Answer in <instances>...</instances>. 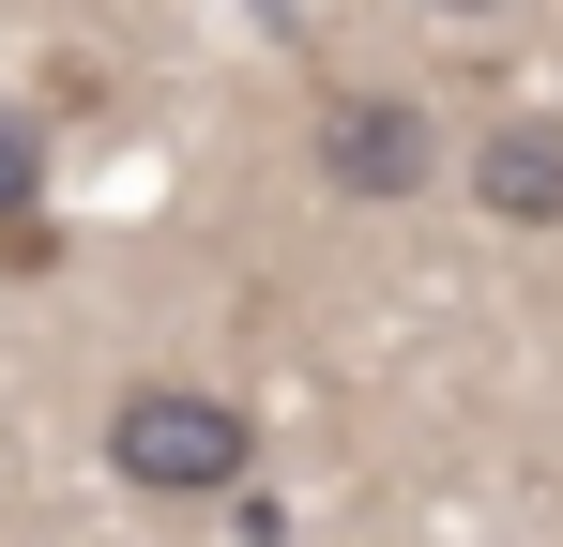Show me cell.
I'll use <instances>...</instances> for the list:
<instances>
[{"label":"cell","mask_w":563,"mask_h":547,"mask_svg":"<svg viewBox=\"0 0 563 547\" xmlns=\"http://www.w3.org/2000/svg\"><path fill=\"white\" fill-rule=\"evenodd\" d=\"M472 213L487 228H563V107H503L472 137Z\"/></svg>","instance_id":"cell-3"},{"label":"cell","mask_w":563,"mask_h":547,"mask_svg":"<svg viewBox=\"0 0 563 547\" xmlns=\"http://www.w3.org/2000/svg\"><path fill=\"white\" fill-rule=\"evenodd\" d=\"M107 471H122L137 502H229V487L260 471V426H244V395H213V380H122V395H107Z\"/></svg>","instance_id":"cell-1"},{"label":"cell","mask_w":563,"mask_h":547,"mask_svg":"<svg viewBox=\"0 0 563 547\" xmlns=\"http://www.w3.org/2000/svg\"><path fill=\"white\" fill-rule=\"evenodd\" d=\"M305 168H320V198H351V213H411L427 182H442V122L411 107V91H320V122H305Z\"/></svg>","instance_id":"cell-2"},{"label":"cell","mask_w":563,"mask_h":547,"mask_svg":"<svg viewBox=\"0 0 563 547\" xmlns=\"http://www.w3.org/2000/svg\"><path fill=\"white\" fill-rule=\"evenodd\" d=\"M427 15H487V0H427Z\"/></svg>","instance_id":"cell-5"},{"label":"cell","mask_w":563,"mask_h":547,"mask_svg":"<svg viewBox=\"0 0 563 547\" xmlns=\"http://www.w3.org/2000/svg\"><path fill=\"white\" fill-rule=\"evenodd\" d=\"M31 213H46V122L0 91V274H46V228Z\"/></svg>","instance_id":"cell-4"}]
</instances>
